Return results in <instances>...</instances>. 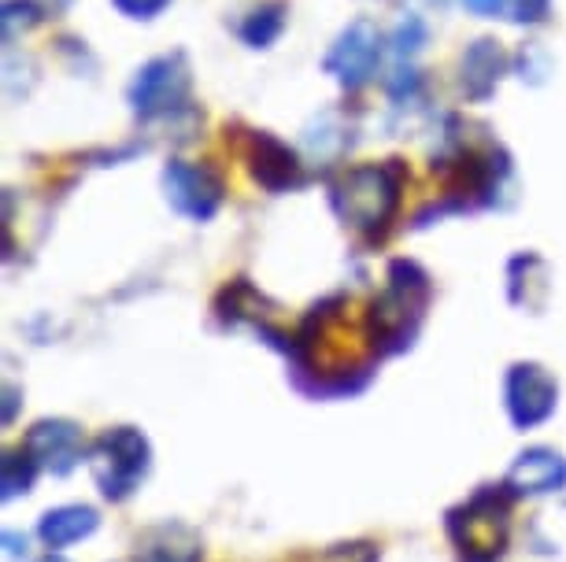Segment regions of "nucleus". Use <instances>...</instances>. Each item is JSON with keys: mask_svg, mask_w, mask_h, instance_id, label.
<instances>
[{"mask_svg": "<svg viewBox=\"0 0 566 562\" xmlns=\"http://www.w3.org/2000/svg\"><path fill=\"white\" fill-rule=\"evenodd\" d=\"M422 38H426V26L419 23V19H408V23L400 26V34H397V52H400V56H403V52H415Z\"/></svg>", "mask_w": 566, "mask_h": 562, "instance_id": "nucleus-18", "label": "nucleus"}, {"mask_svg": "<svg viewBox=\"0 0 566 562\" xmlns=\"http://www.w3.org/2000/svg\"><path fill=\"white\" fill-rule=\"evenodd\" d=\"M27 452L41 470L49 474H71L74 466L82 463L85 455V441H82V430L74 426L67 418H45L38 422L34 430L27 433Z\"/></svg>", "mask_w": 566, "mask_h": 562, "instance_id": "nucleus-9", "label": "nucleus"}, {"mask_svg": "<svg viewBox=\"0 0 566 562\" xmlns=\"http://www.w3.org/2000/svg\"><path fill=\"white\" fill-rule=\"evenodd\" d=\"M463 4L470 8V12H478V15H500V12H507V8H511V0H463Z\"/></svg>", "mask_w": 566, "mask_h": 562, "instance_id": "nucleus-20", "label": "nucleus"}, {"mask_svg": "<svg viewBox=\"0 0 566 562\" xmlns=\"http://www.w3.org/2000/svg\"><path fill=\"white\" fill-rule=\"evenodd\" d=\"M282 12H285L282 4H266V8H255L249 23L241 26L244 41H249V45H255V49L271 45V41H274L277 34H282V23H285V15H282Z\"/></svg>", "mask_w": 566, "mask_h": 562, "instance_id": "nucleus-15", "label": "nucleus"}, {"mask_svg": "<svg viewBox=\"0 0 566 562\" xmlns=\"http://www.w3.org/2000/svg\"><path fill=\"white\" fill-rule=\"evenodd\" d=\"M252 159H255L252 171L266 189H290L301 182V163H296V156L277 141V137H266V134L255 137Z\"/></svg>", "mask_w": 566, "mask_h": 562, "instance_id": "nucleus-14", "label": "nucleus"}, {"mask_svg": "<svg viewBox=\"0 0 566 562\" xmlns=\"http://www.w3.org/2000/svg\"><path fill=\"white\" fill-rule=\"evenodd\" d=\"M186 93H189V71H186V63H181V56H159L137 74L130 100L137 115H159V112L178 108V104L186 100Z\"/></svg>", "mask_w": 566, "mask_h": 562, "instance_id": "nucleus-7", "label": "nucleus"}, {"mask_svg": "<svg viewBox=\"0 0 566 562\" xmlns=\"http://www.w3.org/2000/svg\"><path fill=\"white\" fill-rule=\"evenodd\" d=\"M137 562H200V540L178 522L156 526L137 544Z\"/></svg>", "mask_w": 566, "mask_h": 562, "instance_id": "nucleus-11", "label": "nucleus"}, {"mask_svg": "<svg viewBox=\"0 0 566 562\" xmlns=\"http://www.w3.org/2000/svg\"><path fill=\"white\" fill-rule=\"evenodd\" d=\"M448 533L467 562H493L507 544V492L482 489L459 511L448 515Z\"/></svg>", "mask_w": 566, "mask_h": 562, "instance_id": "nucleus-2", "label": "nucleus"}, {"mask_svg": "<svg viewBox=\"0 0 566 562\" xmlns=\"http://www.w3.org/2000/svg\"><path fill=\"white\" fill-rule=\"evenodd\" d=\"M504 67H507L504 49H500L496 41H478V45L463 56V89H467V97L485 100L489 93L496 89Z\"/></svg>", "mask_w": 566, "mask_h": 562, "instance_id": "nucleus-13", "label": "nucleus"}, {"mask_svg": "<svg viewBox=\"0 0 566 562\" xmlns=\"http://www.w3.org/2000/svg\"><path fill=\"white\" fill-rule=\"evenodd\" d=\"M41 562H67V559H60V555H49V559H41Z\"/></svg>", "mask_w": 566, "mask_h": 562, "instance_id": "nucleus-21", "label": "nucleus"}, {"mask_svg": "<svg viewBox=\"0 0 566 562\" xmlns=\"http://www.w3.org/2000/svg\"><path fill=\"white\" fill-rule=\"evenodd\" d=\"M378 56H381V34L374 30L367 19L352 23L334 49L326 56V71L334 74L340 86H363L370 78L374 67H378Z\"/></svg>", "mask_w": 566, "mask_h": 562, "instance_id": "nucleus-8", "label": "nucleus"}, {"mask_svg": "<svg viewBox=\"0 0 566 562\" xmlns=\"http://www.w3.org/2000/svg\"><path fill=\"white\" fill-rule=\"evenodd\" d=\"M515 19L518 23H537V19H544V12H548V0H518L515 8Z\"/></svg>", "mask_w": 566, "mask_h": 562, "instance_id": "nucleus-19", "label": "nucleus"}, {"mask_svg": "<svg viewBox=\"0 0 566 562\" xmlns=\"http://www.w3.org/2000/svg\"><path fill=\"white\" fill-rule=\"evenodd\" d=\"M504 489L515 496H544L566 489V459L552 448L522 452L504 477Z\"/></svg>", "mask_w": 566, "mask_h": 562, "instance_id": "nucleus-10", "label": "nucleus"}, {"mask_svg": "<svg viewBox=\"0 0 566 562\" xmlns=\"http://www.w3.org/2000/svg\"><path fill=\"white\" fill-rule=\"evenodd\" d=\"M167 4H170V0H115V8L126 12L130 19H153V15L164 12Z\"/></svg>", "mask_w": 566, "mask_h": 562, "instance_id": "nucleus-17", "label": "nucleus"}, {"mask_svg": "<svg viewBox=\"0 0 566 562\" xmlns=\"http://www.w3.org/2000/svg\"><path fill=\"white\" fill-rule=\"evenodd\" d=\"M148 441L130 426L104 430L90 448V470L108 500H126L148 474Z\"/></svg>", "mask_w": 566, "mask_h": 562, "instance_id": "nucleus-3", "label": "nucleus"}, {"mask_svg": "<svg viewBox=\"0 0 566 562\" xmlns=\"http://www.w3.org/2000/svg\"><path fill=\"white\" fill-rule=\"evenodd\" d=\"M164 185H167L170 208L197 222L211 219L222 204L219 178L211 174L208 167H193V163H186V159H170V167L164 171Z\"/></svg>", "mask_w": 566, "mask_h": 562, "instance_id": "nucleus-6", "label": "nucleus"}, {"mask_svg": "<svg viewBox=\"0 0 566 562\" xmlns=\"http://www.w3.org/2000/svg\"><path fill=\"white\" fill-rule=\"evenodd\" d=\"M41 466L30 459V452H8L4 455V500H15L19 492H30V485H34Z\"/></svg>", "mask_w": 566, "mask_h": 562, "instance_id": "nucleus-16", "label": "nucleus"}, {"mask_svg": "<svg viewBox=\"0 0 566 562\" xmlns=\"http://www.w3.org/2000/svg\"><path fill=\"white\" fill-rule=\"evenodd\" d=\"M400 200V174L389 163H367L345 174V182L334 189L337 215L356 230H381L392 219Z\"/></svg>", "mask_w": 566, "mask_h": 562, "instance_id": "nucleus-1", "label": "nucleus"}, {"mask_svg": "<svg viewBox=\"0 0 566 562\" xmlns=\"http://www.w3.org/2000/svg\"><path fill=\"white\" fill-rule=\"evenodd\" d=\"M389 282H392L389 293L381 296V300H374L370 330H374V341H381L389 348H403V344H411L415 322H419V315H422L426 278L415 263H392Z\"/></svg>", "mask_w": 566, "mask_h": 562, "instance_id": "nucleus-4", "label": "nucleus"}, {"mask_svg": "<svg viewBox=\"0 0 566 562\" xmlns=\"http://www.w3.org/2000/svg\"><path fill=\"white\" fill-rule=\"evenodd\" d=\"M504 404H507L511 422H515L518 430H533L552 418L555 404H559V385H555V378L544 367L518 363L507 370Z\"/></svg>", "mask_w": 566, "mask_h": 562, "instance_id": "nucleus-5", "label": "nucleus"}, {"mask_svg": "<svg viewBox=\"0 0 566 562\" xmlns=\"http://www.w3.org/2000/svg\"><path fill=\"white\" fill-rule=\"evenodd\" d=\"M97 526H101V518L93 507L71 503V507H56V511H49L45 518H41L38 537L45 540V548L60 551V548H71L74 540L93 537L97 533Z\"/></svg>", "mask_w": 566, "mask_h": 562, "instance_id": "nucleus-12", "label": "nucleus"}]
</instances>
